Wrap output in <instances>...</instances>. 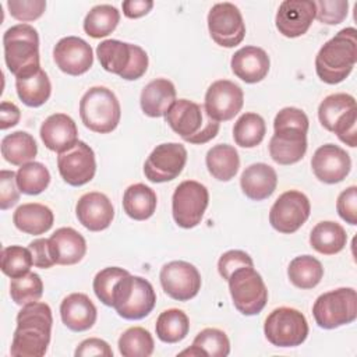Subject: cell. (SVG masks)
<instances>
[{
	"label": "cell",
	"mask_w": 357,
	"mask_h": 357,
	"mask_svg": "<svg viewBox=\"0 0 357 357\" xmlns=\"http://www.w3.org/2000/svg\"><path fill=\"white\" fill-rule=\"evenodd\" d=\"M53 317L46 303L33 301L17 314V328L13 335L10 354L13 357H42L46 354Z\"/></svg>",
	"instance_id": "6da1fadb"
},
{
	"label": "cell",
	"mask_w": 357,
	"mask_h": 357,
	"mask_svg": "<svg viewBox=\"0 0 357 357\" xmlns=\"http://www.w3.org/2000/svg\"><path fill=\"white\" fill-rule=\"evenodd\" d=\"M308 117L298 107H283L273 120V135L269 141V155L279 165H294L307 152Z\"/></svg>",
	"instance_id": "7a4b0ae2"
},
{
	"label": "cell",
	"mask_w": 357,
	"mask_h": 357,
	"mask_svg": "<svg viewBox=\"0 0 357 357\" xmlns=\"http://www.w3.org/2000/svg\"><path fill=\"white\" fill-rule=\"evenodd\" d=\"M357 61V31L353 26L339 31L315 56V71L329 85L344 81Z\"/></svg>",
	"instance_id": "3957f363"
},
{
	"label": "cell",
	"mask_w": 357,
	"mask_h": 357,
	"mask_svg": "<svg viewBox=\"0 0 357 357\" xmlns=\"http://www.w3.org/2000/svg\"><path fill=\"white\" fill-rule=\"evenodd\" d=\"M165 119L170 128L190 144H205L219 132V121L208 116L204 105L188 99H176Z\"/></svg>",
	"instance_id": "277c9868"
},
{
	"label": "cell",
	"mask_w": 357,
	"mask_h": 357,
	"mask_svg": "<svg viewBox=\"0 0 357 357\" xmlns=\"http://www.w3.org/2000/svg\"><path fill=\"white\" fill-rule=\"evenodd\" d=\"M6 66L15 78L26 77L40 68L39 35L29 24L10 26L3 35Z\"/></svg>",
	"instance_id": "5b68a950"
},
{
	"label": "cell",
	"mask_w": 357,
	"mask_h": 357,
	"mask_svg": "<svg viewBox=\"0 0 357 357\" xmlns=\"http://www.w3.org/2000/svg\"><path fill=\"white\" fill-rule=\"evenodd\" d=\"M96 56L100 66L123 79L134 81L141 78L148 70L146 52L132 43L117 39H106L96 47Z\"/></svg>",
	"instance_id": "8992f818"
},
{
	"label": "cell",
	"mask_w": 357,
	"mask_h": 357,
	"mask_svg": "<svg viewBox=\"0 0 357 357\" xmlns=\"http://www.w3.org/2000/svg\"><path fill=\"white\" fill-rule=\"evenodd\" d=\"M79 117L84 126L93 132H112L121 117L117 96L106 86L89 88L79 100Z\"/></svg>",
	"instance_id": "52a82bcc"
},
{
	"label": "cell",
	"mask_w": 357,
	"mask_h": 357,
	"mask_svg": "<svg viewBox=\"0 0 357 357\" xmlns=\"http://www.w3.org/2000/svg\"><path fill=\"white\" fill-rule=\"evenodd\" d=\"M155 304L153 286L141 276L128 272L114 286L112 307L124 319H142L152 312Z\"/></svg>",
	"instance_id": "ba28073f"
},
{
	"label": "cell",
	"mask_w": 357,
	"mask_h": 357,
	"mask_svg": "<svg viewBox=\"0 0 357 357\" xmlns=\"http://www.w3.org/2000/svg\"><path fill=\"white\" fill-rule=\"evenodd\" d=\"M312 315L319 328L335 329L351 324L357 318V293L353 287H339L321 294Z\"/></svg>",
	"instance_id": "9c48e42d"
},
{
	"label": "cell",
	"mask_w": 357,
	"mask_h": 357,
	"mask_svg": "<svg viewBox=\"0 0 357 357\" xmlns=\"http://www.w3.org/2000/svg\"><path fill=\"white\" fill-rule=\"evenodd\" d=\"M227 282L233 304L238 312L250 317L264 310L268 301V289L254 266L238 268L230 275Z\"/></svg>",
	"instance_id": "30bf717a"
},
{
	"label": "cell",
	"mask_w": 357,
	"mask_h": 357,
	"mask_svg": "<svg viewBox=\"0 0 357 357\" xmlns=\"http://www.w3.org/2000/svg\"><path fill=\"white\" fill-rule=\"evenodd\" d=\"M264 333L276 347H296L308 336V322L303 312L291 307L275 308L265 319Z\"/></svg>",
	"instance_id": "8fae6325"
},
{
	"label": "cell",
	"mask_w": 357,
	"mask_h": 357,
	"mask_svg": "<svg viewBox=\"0 0 357 357\" xmlns=\"http://www.w3.org/2000/svg\"><path fill=\"white\" fill-rule=\"evenodd\" d=\"M209 192L195 180L181 181L172 197V213L174 222L183 229H192L201 223L208 208Z\"/></svg>",
	"instance_id": "7c38bea8"
},
{
	"label": "cell",
	"mask_w": 357,
	"mask_h": 357,
	"mask_svg": "<svg viewBox=\"0 0 357 357\" xmlns=\"http://www.w3.org/2000/svg\"><path fill=\"white\" fill-rule=\"evenodd\" d=\"M311 205L305 194L289 190L279 195L269 211L271 226L283 234L297 231L310 218Z\"/></svg>",
	"instance_id": "4fadbf2b"
},
{
	"label": "cell",
	"mask_w": 357,
	"mask_h": 357,
	"mask_svg": "<svg viewBox=\"0 0 357 357\" xmlns=\"http://www.w3.org/2000/svg\"><path fill=\"white\" fill-rule=\"evenodd\" d=\"M208 29L212 40L222 47H234L245 36V24L240 10L227 1L212 6L208 13Z\"/></svg>",
	"instance_id": "5bb4252c"
},
{
	"label": "cell",
	"mask_w": 357,
	"mask_h": 357,
	"mask_svg": "<svg viewBox=\"0 0 357 357\" xmlns=\"http://www.w3.org/2000/svg\"><path fill=\"white\" fill-rule=\"evenodd\" d=\"M187 162V149L178 142L158 145L144 163V174L152 183L172 181L183 172Z\"/></svg>",
	"instance_id": "9a60e30c"
},
{
	"label": "cell",
	"mask_w": 357,
	"mask_h": 357,
	"mask_svg": "<svg viewBox=\"0 0 357 357\" xmlns=\"http://www.w3.org/2000/svg\"><path fill=\"white\" fill-rule=\"evenodd\" d=\"M163 291L177 301L194 298L201 289V275L198 269L187 261H170L165 264L159 273Z\"/></svg>",
	"instance_id": "2e32d148"
},
{
	"label": "cell",
	"mask_w": 357,
	"mask_h": 357,
	"mask_svg": "<svg viewBox=\"0 0 357 357\" xmlns=\"http://www.w3.org/2000/svg\"><path fill=\"white\" fill-rule=\"evenodd\" d=\"M57 167L61 178L79 187L89 183L96 173V160L92 148L84 141H77L70 149L59 153Z\"/></svg>",
	"instance_id": "e0dca14e"
},
{
	"label": "cell",
	"mask_w": 357,
	"mask_h": 357,
	"mask_svg": "<svg viewBox=\"0 0 357 357\" xmlns=\"http://www.w3.org/2000/svg\"><path fill=\"white\" fill-rule=\"evenodd\" d=\"M244 103L243 89L229 79H218L209 85L205 93L204 107L216 121L231 120Z\"/></svg>",
	"instance_id": "ac0fdd59"
},
{
	"label": "cell",
	"mask_w": 357,
	"mask_h": 357,
	"mask_svg": "<svg viewBox=\"0 0 357 357\" xmlns=\"http://www.w3.org/2000/svg\"><path fill=\"white\" fill-rule=\"evenodd\" d=\"M311 167L319 181L336 184L343 181L350 173L351 159L343 148L335 144H325L314 152Z\"/></svg>",
	"instance_id": "d6986e66"
},
{
	"label": "cell",
	"mask_w": 357,
	"mask_h": 357,
	"mask_svg": "<svg viewBox=\"0 0 357 357\" xmlns=\"http://www.w3.org/2000/svg\"><path fill=\"white\" fill-rule=\"evenodd\" d=\"M315 13L317 7L312 0H284L275 17L276 29L286 38H298L310 29Z\"/></svg>",
	"instance_id": "ffe728a7"
},
{
	"label": "cell",
	"mask_w": 357,
	"mask_h": 357,
	"mask_svg": "<svg viewBox=\"0 0 357 357\" xmlns=\"http://www.w3.org/2000/svg\"><path fill=\"white\" fill-rule=\"evenodd\" d=\"M56 66L68 75L85 74L93 64V52L88 42L78 36L61 38L53 49Z\"/></svg>",
	"instance_id": "44dd1931"
},
{
	"label": "cell",
	"mask_w": 357,
	"mask_h": 357,
	"mask_svg": "<svg viewBox=\"0 0 357 357\" xmlns=\"http://www.w3.org/2000/svg\"><path fill=\"white\" fill-rule=\"evenodd\" d=\"M75 215L89 231H102L113 222L114 208L103 192L92 191L79 197L75 205Z\"/></svg>",
	"instance_id": "7402d4cb"
},
{
	"label": "cell",
	"mask_w": 357,
	"mask_h": 357,
	"mask_svg": "<svg viewBox=\"0 0 357 357\" xmlns=\"http://www.w3.org/2000/svg\"><path fill=\"white\" fill-rule=\"evenodd\" d=\"M233 74L247 84L262 81L271 67L268 53L258 46H244L238 49L230 61Z\"/></svg>",
	"instance_id": "603a6c76"
},
{
	"label": "cell",
	"mask_w": 357,
	"mask_h": 357,
	"mask_svg": "<svg viewBox=\"0 0 357 357\" xmlns=\"http://www.w3.org/2000/svg\"><path fill=\"white\" fill-rule=\"evenodd\" d=\"M39 134L45 146L57 153L70 149L79 141L75 121L64 113L50 114L42 123Z\"/></svg>",
	"instance_id": "cb8c5ba5"
},
{
	"label": "cell",
	"mask_w": 357,
	"mask_h": 357,
	"mask_svg": "<svg viewBox=\"0 0 357 357\" xmlns=\"http://www.w3.org/2000/svg\"><path fill=\"white\" fill-rule=\"evenodd\" d=\"M60 317L70 331L84 332L93 326L98 311L86 294L71 293L60 304Z\"/></svg>",
	"instance_id": "d4e9b609"
},
{
	"label": "cell",
	"mask_w": 357,
	"mask_h": 357,
	"mask_svg": "<svg viewBox=\"0 0 357 357\" xmlns=\"http://www.w3.org/2000/svg\"><path fill=\"white\" fill-rule=\"evenodd\" d=\"M240 185L245 197L252 201L269 198L278 185L276 170L266 163H252L244 169Z\"/></svg>",
	"instance_id": "484cf974"
},
{
	"label": "cell",
	"mask_w": 357,
	"mask_h": 357,
	"mask_svg": "<svg viewBox=\"0 0 357 357\" xmlns=\"http://www.w3.org/2000/svg\"><path fill=\"white\" fill-rule=\"evenodd\" d=\"M52 255L59 265L78 264L86 254V241L73 227H60L49 238Z\"/></svg>",
	"instance_id": "4316f807"
},
{
	"label": "cell",
	"mask_w": 357,
	"mask_h": 357,
	"mask_svg": "<svg viewBox=\"0 0 357 357\" xmlns=\"http://www.w3.org/2000/svg\"><path fill=\"white\" fill-rule=\"evenodd\" d=\"M176 102V88L167 78H156L148 82L139 98L141 109L148 117H162Z\"/></svg>",
	"instance_id": "83f0119b"
},
{
	"label": "cell",
	"mask_w": 357,
	"mask_h": 357,
	"mask_svg": "<svg viewBox=\"0 0 357 357\" xmlns=\"http://www.w3.org/2000/svg\"><path fill=\"white\" fill-rule=\"evenodd\" d=\"M14 226L22 233L39 236L49 231L54 222L52 209L43 204L28 202L20 205L13 215Z\"/></svg>",
	"instance_id": "f1b7e54d"
},
{
	"label": "cell",
	"mask_w": 357,
	"mask_h": 357,
	"mask_svg": "<svg viewBox=\"0 0 357 357\" xmlns=\"http://www.w3.org/2000/svg\"><path fill=\"white\" fill-rule=\"evenodd\" d=\"M156 205V192L142 183L131 184L123 194V209L134 220L149 219L155 213Z\"/></svg>",
	"instance_id": "f546056e"
},
{
	"label": "cell",
	"mask_w": 357,
	"mask_h": 357,
	"mask_svg": "<svg viewBox=\"0 0 357 357\" xmlns=\"http://www.w3.org/2000/svg\"><path fill=\"white\" fill-rule=\"evenodd\" d=\"M347 243V234L343 226L332 220L317 223L310 233L311 247L324 255H335L340 252Z\"/></svg>",
	"instance_id": "4dcf8cb0"
},
{
	"label": "cell",
	"mask_w": 357,
	"mask_h": 357,
	"mask_svg": "<svg viewBox=\"0 0 357 357\" xmlns=\"http://www.w3.org/2000/svg\"><path fill=\"white\" fill-rule=\"evenodd\" d=\"M209 174L219 181H230L238 172L240 158L234 146L218 144L212 146L205 156Z\"/></svg>",
	"instance_id": "1f68e13d"
},
{
	"label": "cell",
	"mask_w": 357,
	"mask_h": 357,
	"mask_svg": "<svg viewBox=\"0 0 357 357\" xmlns=\"http://www.w3.org/2000/svg\"><path fill=\"white\" fill-rule=\"evenodd\" d=\"M15 89L24 105L29 107H39L49 100L52 84L47 74L39 68L31 75L15 78Z\"/></svg>",
	"instance_id": "d6a6232c"
},
{
	"label": "cell",
	"mask_w": 357,
	"mask_h": 357,
	"mask_svg": "<svg viewBox=\"0 0 357 357\" xmlns=\"http://www.w3.org/2000/svg\"><path fill=\"white\" fill-rule=\"evenodd\" d=\"M36 153V141L31 134L25 131L11 132L1 139V155L8 163L14 166H22L25 163L33 162Z\"/></svg>",
	"instance_id": "836d02e7"
},
{
	"label": "cell",
	"mask_w": 357,
	"mask_h": 357,
	"mask_svg": "<svg viewBox=\"0 0 357 357\" xmlns=\"http://www.w3.org/2000/svg\"><path fill=\"white\" fill-rule=\"evenodd\" d=\"M287 276L296 287L308 290L321 282L324 276V268L322 264L312 255H300L290 261Z\"/></svg>",
	"instance_id": "e575fe53"
},
{
	"label": "cell",
	"mask_w": 357,
	"mask_h": 357,
	"mask_svg": "<svg viewBox=\"0 0 357 357\" xmlns=\"http://www.w3.org/2000/svg\"><path fill=\"white\" fill-rule=\"evenodd\" d=\"M156 336L163 343H177L183 340L190 331V321L184 311L169 308L159 314L155 325Z\"/></svg>",
	"instance_id": "d590c367"
},
{
	"label": "cell",
	"mask_w": 357,
	"mask_h": 357,
	"mask_svg": "<svg viewBox=\"0 0 357 357\" xmlns=\"http://www.w3.org/2000/svg\"><path fill=\"white\" fill-rule=\"evenodd\" d=\"M120 21V11L110 4H98L89 10L84 20V31L91 38L99 39L110 35Z\"/></svg>",
	"instance_id": "8d00e7d4"
},
{
	"label": "cell",
	"mask_w": 357,
	"mask_h": 357,
	"mask_svg": "<svg viewBox=\"0 0 357 357\" xmlns=\"http://www.w3.org/2000/svg\"><path fill=\"white\" fill-rule=\"evenodd\" d=\"M266 134V124L258 113L241 114L233 127L234 142L241 148H255L262 142Z\"/></svg>",
	"instance_id": "74e56055"
},
{
	"label": "cell",
	"mask_w": 357,
	"mask_h": 357,
	"mask_svg": "<svg viewBox=\"0 0 357 357\" xmlns=\"http://www.w3.org/2000/svg\"><path fill=\"white\" fill-rule=\"evenodd\" d=\"M117 346L124 357H149L153 353L155 342L149 331L132 326L120 335Z\"/></svg>",
	"instance_id": "f35d334b"
},
{
	"label": "cell",
	"mask_w": 357,
	"mask_h": 357,
	"mask_svg": "<svg viewBox=\"0 0 357 357\" xmlns=\"http://www.w3.org/2000/svg\"><path fill=\"white\" fill-rule=\"evenodd\" d=\"M17 184L22 194L38 195L43 192L50 183V173L43 163L29 162L22 165L17 173Z\"/></svg>",
	"instance_id": "ab89813d"
},
{
	"label": "cell",
	"mask_w": 357,
	"mask_h": 357,
	"mask_svg": "<svg viewBox=\"0 0 357 357\" xmlns=\"http://www.w3.org/2000/svg\"><path fill=\"white\" fill-rule=\"evenodd\" d=\"M357 107L354 96L349 93H332L328 95L318 106V119L322 127L332 131L336 121L349 110Z\"/></svg>",
	"instance_id": "60d3db41"
},
{
	"label": "cell",
	"mask_w": 357,
	"mask_h": 357,
	"mask_svg": "<svg viewBox=\"0 0 357 357\" xmlns=\"http://www.w3.org/2000/svg\"><path fill=\"white\" fill-rule=\"evenodd\" d=\"M43 294V282L35 272H28L24 276L14 278L10 282L11 300L18 305H26L39 301Z\"/></svg>",
	"instance_id": "b9f144b4"
},
{
	"label": "cell",
	"mask_w": 357,
	"mask_h": 357,
	"mask_svg": "<svg viewBox=\"0 0 357 357\" xmlns=\"http://www.w3.org/2000/svg\"><path fill=\"white\" fill-rule=\"evenodd\" d=\"M33 265L29 248L21 245L4 247L1 251V272L8 278H20L29 272Z\"/></svg>",
	"instance_id": "7bdbcfd3"
},
{
	"label": "cell",
	"mask_w": 357,
	"mask_h": 357,
	"mask_svg": "<svg viewBox=\"0 0 357 357\" xmlns=\"http://www.w3.org/2000/svg\"><path fill=\"white\" fill-rule=\"evenodd\" d=\"M192 346L201 349L205 357H226L230 353V340L227 335L216 328L202 329L192 340Z\"/></svg>",
	"instance_id": "ee69618b"
},
{
	"label": "cell",
	"mask_w": 357,
	"mask_h": 357,
	"mask_svg": "<svg viewBox=\"0 0 357 357\" xmlns=\"http://www.w3.org/2000/svg\"><path fill=\"white\" fill-rule=\"evenodd\" d=\"M128 271L119 268V266H107L99 271L93 278V291L96 297L107 307H112L113 304V290L116 283L127 275Z\"/></svg>",
	"instance_id": "f6af8a7d"
},
{
	"label": "cell",
	"mask_w": 357,
	"mask_h": 357,
	"mask_svg": "<svg viewBox=\"0 0 357 357\" xmlns=\"http://www.w3.org/2000/svg\"><path fill=\"white\" fill-rule=\"evenodd\" d=\"M315 18L328 25H337L347 17V0H319L315 1Z\"/></svg>",
	"instance_id": "bcb514c9"
},
{
	"label": "cell",
	"mask_w": 357,
	"mask_h": 357,
	"mask_svg": "<svg viewBox=\"0 0 357 357\" xmlns=\"http://www.w3.org/2000/svg\"><path fill=\"white\" fill-rule=\"evenodd\" d=\"M8 11L13 18L24 22L38 20L46 8L45 0H8Z\"/></svg>",
	"instance_id": "7dc6e473"
},
{
	"label": "cell",
	"mask_w": 357,
	"mask_h": 357,
	"mask_svg": "<svg viewBox=\"0 0 357 357\" xmlns=\"http://www.w3.org/2000/svg\"><path fill=\"white\" fill-rule=\"evenodd\" d=\"M243 266H254L252 258L241 250H229L220 255L218 261V271L219 275L227 280L230 275Z\"/></svg>",
	"instance_id": "c3c4849f"
},
{
	"label": "cell",
	"mask_w": 357,
	"mask_h": 357,
	"mask_svg": "<svg viewBox=\"0 0 357 357\" xmlns=\"http://www.w3.org/2000/svg\"><path fill=\"white\" fill-rule=\"evenodd\" d=\"M17 176L13 170L0 172V209L6 211L20 201Z\"/></svg>",
	"instance_id": "681fc988"
},
{
	"label": "cell",
	"mask_w": 357,
	"mask_h": 357,
	"mask_svg": "<svg viewBox=\"0 0 357 357\" xmlns=\"http://www.w3.org/2000/svg\"><path fill=\"white\" fill-rule=\"evenodd\" d=\"M332 132H335L343 144L354 148L357 145V107L344 113L336 121Z\"/></svg>",
	"instance_id": "f907efd6"
},
{
	"label": "cell",
	"mask_w": 357,
	"mask_h": 357,
	"mask_svg": "<svg viewBox=\"0 0 357 357\" xmlns=\"http://www.w3.org/2000/svg\"><path fill=\"white\" fill-rule=\"evenodd\" d=\"M336 211L339 216L351 226L357 225V187L350 185L343 190L336 201Z\"/></svg>",
	"instance_id": "816d5d0a"
},
{
	"label": "cell",
	"mask_w": 357,
	"mask_h": 357,
	"mask_svg": "<svg viewBox=\"0 0 357 357\" xmlns=\"http://www.w3.org/2000/svg\"><path fill=\"white\" fill-rule=\"evenodd\" d=\"M28 248L31 250V254H32L33 266L47 269L56 264L52 255L49 238H36L29 243Z\"/></svg>",
	"instance_id": "f5cc1de1"
},
{
	"label": "cell",
	"mask_w": 357,
	"mask_h": 357,
	"mask_svg": "<svg viewBox=\"0 0 357 357\" xmlns=\"http://www.w3.org/2000/svg\"><path fill=\"white\" fill-rule=\"evenodd\" d=\"M75 357H91V356H103V357H112L113 350L110 349L109 343L103 339L98 337H89L82 340L78 347L74 351Z\"/></svg>",
	"instance_id": "db71d44e"
},
{
	"label": "cell",
	"mask_w": 357,
	"mask_h": 357,
	"mask_svg": "<svg viewBox=\"0 0 357 357\" xmlns=\"http://www.w3.org/2000/svg\"><path fill=\"white\" fill-rule=\"evenodd\" d=\"M21 119V112L13 102L3 100L0 106V128L7 130L18 124Z\"/></svg>",
	"instance_id": "11a10c76"
},
{
	"label": "cell",
	"mask_w": 357,
	"mask_h": 357,
	"mask_svg": "<svg viewBox=\"0 0 357 357\" xmlns=\"http://www.w3.org/2000/svg\"><path fill=\"white\" fill-rule=\"evenodd\" d=\"M121 7H123V14L127 18H139L152 10L153 1H151V0H126V1H123Z\"/></svg>",
	"instance_id": "9f6ffc18"
},
{
	"label": "cell",
	"mask_w": 357,
	"mask_h": 357,
	"mask_svg": "<svg viewBox=\"0 0 357 357\" xmlns=\"http://www.w3.org/2000/svg\"><path fill=\"white\" fill-rule=\"evenodd\" d=\"M180 356H202V357H205V353L201 350V349H198V347H195V346H192L191 344V347L190 349H185V350H183L181 353H178Z\"/></svg>",
	"instance_id": "6f0895ef"
}]
</instances>
